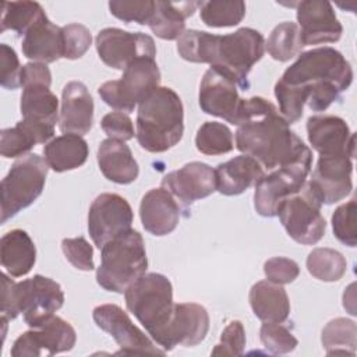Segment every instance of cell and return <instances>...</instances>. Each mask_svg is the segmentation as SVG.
I'll list each match as a JSON object with an SVG mask.
<instances>
[{
	"label": "cell",
	"mask_w": 357,
	"mask_h": 357,
	"mask_svg": "<svg viewBox=\"0 0 357 357\" xmlns=\"http://www.w3.org/2000/svg\"><path fill=\"white\" fill-rule=\"evenodd\" d=\"M236 126V148L268 170L312 159L311 149L262 96L243 99Z\"/></svg>",
	"instance_id": "1"
},
{
	"label": "cell",
	"mask_w": 357,
	"mask_h": 357,
	"mask_svg": "<svg viewBox=\"0 0 357 357\" xmlns=\"http://www.w3.org/2000/svg\"><path fill=\"white\" fill-rule=\"evenodd\" d=\"M177 52L187 61L206 63L222 71L247 91L248 74L265 53V39L252 28H240L227 35L187 29L177 39Z\"/></svg>",
	"instance_id": "2"
},
{
	"label": "cell",
	"mask_w": 357,
	"mask_h": 357,
	"mask_svg": "<svg viewBox=\"0 0 357 357\" xmlns=\"http://www.w3.org/2000/svg\"><path fill=\"white\" fill-rule=\"evenodd\" d=\"M279 81L296 91L312 112H324L349 89L353 68L339 50L324 46L301 52Z\"/></svg>",
	"instance_id": "3"
},
{
	"label": "cell",
	"mask_w": 357,
	"mask_h": 357,
	"mask_svg": "<svg viewBox=\"0 0 357 357\" xmlns=\"http://www.w3.org/2000/svg\"><path fill=\"white\" fill-rule=\"evenodd\" d=\"M184 132V107L180 96L167 86L156 88L138 106L137 141L152 153L166 152Z\"/></svg>",
	"instance_id": "4"
},
{
	"label": "cell",
	"mask_w": 357,
	"mask_h": 357,
	"mask_svg": "<svg viewBox=\"0 0 357 357\" xmlns=\"http://www.w3.org/2000/svg\"><path fill=\"white\" fill-rule=\"evenodd\" d=\"M64 304L61 286L50 278L35 275L22 282H14L1 273V317L15 319L24 315L31 328L43 325Z\"/></svg>",
	"instance_id": "5"
},
{
	"label": "cell",
	"mask_w": 357,
	"mask_h": 357,
	"mask_svg": "<svg viewBox=\"0 0 357 357\" xmlns=\"http://www.w3.org/2000/svg\"><path fill=\"white\" fill-rule=\"evenodd\" d=\"M127 310L162 347L174 311L172 282L162 273H144L124 291Z\"/></svg>",
	"instance_id": "6"
},
{
	"label": "cell",
	"mask_w": 357,
	"mask_h": 357,
	"mask_svg": "<svg viewBox=\"0 0 357 357\" xmlns=\"http://www.w3.org/2000/svg\"><path fill=\"white\" fill-rule=\"evenodd\" d=\"M100 250L96 282L107 291L124 293L148 268L145 241L137 230L130 229L106 243Z\"/></svg>",
	"instance_id": "7"
},
{
	"label": "cell",
	"mask_w": 357,
	"mask_h": 357,
	"mask_svg": "<svg viewBox=\"0 0 357 357\" xmlns=\"http://www.w3.org/2000/svg\"><path fill=\"white\" fill-rule=\"evenodd\" d=\"M49 166L36 153H28L13 163L1 180V223L32 205L42 194Z\"/></svg>",
	"instance_id": "8"
},
{
	"label": "cell",
	"mask_w": 357,
	"mask_h": 357,
	"mask_svg": "<svg viewBox=\"0 0 357 357\" xmlns=\"http://www.w3.org/2000/svg\"><path fill=\"white\" fill-rule=\"evenodd\" d=\"M160 84V71L155 59H139L131 63L120 79L106 81L98 88L102 100L117 112L131 113Z\"/></svg>",
	"instance_id": "9"
},
{
	"label": "cell",
	"mask_w": 357,
	"mask_h": 357,
	"mask_svg": "<svg viewBox=\"0 0 357 357\" xmlns=\"http://www.w3.org/2000/svg\"><path fill=\"white\" fill-rule=\"evenodd\" d=\"M322 204L308 181L294 194L284 198L276 209V216L287 234L300 244H317L325 234L326 222L321 215Z\"/></svg>",
	"instance_id": "10"
},
{
	"label": "cell",
	"mask_w": 357,
	"mask_h": 357,
	"mask_svg": "<svg viewBox=\"0 0 357 357\" xmlns=\"http://www.w3.org/2000/svg\"><path fill=\"white\" fill-rule=\"evenodd\" d=\"M311 165L312 159H305L264 174L255 184L254 191V208L257 213L264 218L276 216L280 202L305 184Z\"/></svg>",
	"instance_id": "11"
},
{
	"label": "cell",
	"mask_w": 357,
	"mask_h": 357,
	"mask_svg": "<svg viewBox=\"0 0 357 357\" xmlns=\"http://www.w3.org/2000/svg\"><path fill=\"white\" fill-rule=\"evenodd\" d=\"M96 52L99 59L114 70H126L139 59H155V40L142 32H127L120 28H105L98 32Z\"/></svg>",
	"instance_id": "12"
},
{
	"label": "cell",
	"mask_w": 357,
	"mask_h": 357,
	"mask_svg": "<svg viewBox=\"0 0 357 357\" xmlns=\"http://www.w3.org/2000/svg\"><path fill=\"white\" fill-rule=\"evenodd\" d=\"M132 220V209L124 197L103 192L89 206L88 231L93 244L100 250L110 240L128 231Z\"/></svg>",
	"instance_id": "13"
},
{
	"label": "cell",
	"mask_w": 357,
	"mask_h": 357,
	"mask_svg": "<svg viewBox=\"0 0 357 357\" xmlns=\"http://www.w3.org/2000/svg\"><path fill=\"white\" fill-rule=\"evenodd\" d=\"M77 342L74 328L63 318L53 315L43 325L21 333L10 354L13 357H40L70 351Z\"/></svg>",
	"instance_id": "14"
},
{
	"label": "cell",
	"mask_w": 357,
	"mask_h": 357,
	"mask_svg": "<svg viewBox=\"0 0 357 357\" xmlns=\"http://www.w3.org/2000/svg\"><path fill=\"white\" fill-rule=\"evenodd\" d=\"M93 321L98 328L109 333L120 346L117 354H165L152 340L132 324L127 312L116 304H102L93 308Z\"/></svg>",
	"instance_id": "15"
},
{
	"label": "cell",
	"mask_w": 357,
	"mask_h": 357,
	"mask_svg": "<svg viewBox=\"0 0 357 357\" xmlns=\"http://www.w3.org/2000/svg\"><path fill=\"white\" fill-rule=\"evenodd\" d=\"M237 84L216 68H208L199 84L198 102L202 112L236 126L243 98Z\"/></svg>",
	"instance_id": "16"
},
{
	"label": "cell",
	"mask_w": 357,
	"mask_h": 357,
	"mask_svg": "<svg viewBox=\"0 0 357 357\" xmlns=\"http://www.w3.org/2000/svg\"><path fill=\"white\" fill-rule=\"evenodd\" d=\"M300 38L304 46L335 43L343 33L335 10L329 1L304 0L296 4Z\"/></svg>",
	"instance_id": "17"
},
{
	"label": "cell",
	"mask_w": 357,
	"mask_h": 357,
	"mask_svg": "<svg viewBox=\"0 0 357 357\" xmlns=\"http://www.w3.org/2000/svg\"><path fill=\"white\" fill-rule=\"evenodd\" d=\"M308 141L319 156H347L356 155V134L350 131L347 123L337 116H311L307 120Z\"/></svg>",
	"instance_id": "18"
},
{
	"label": "cell",
	"mask_w": 357,
	"mask_h": 357,
	"mask_svg": "<svg viewBox=\"0 0 357 357\" xmlns=\"http://www.w3.org/2000/svg\"><path fill=\"white\" fill-rule=\"evenodd\" d=\"M351 172L353 162L347 156H319L308 184L322 205H331L351 192Z\"/></svg>",
	"instance_id": "19"
},
{
	"label": "cell",
	"mask_w": 357,
	"mask_h": 357,
	"mask_svg": "<svg viewBox=\"0 0 357 357\" xmlns=\"http://www.w3.org/2000/svg\"><path fill=\"white\" fill-rule=\"evenodd\" d=\"M208 331L209 315L205 307L197 303H177L166 329L162 350L166 353L174 346H197L206 337Z\"/></svg>",
	"instance_id": "20"
},
{
	"label": "cell",
	"mask_w": 357,
	"mask_h": 357,
	"mask_svg": "<svg viewBox=\"0 0 357 357\" xmlns=\"http://www.w3.org/2000/svg\"><path fill=\"white\" fill-rule=\"evenodd\" d=\"M162 187L184 205L206 198L216 191L215 169L204 162L185 163L162 178Z\"/></svg>",
	"instance_id": "21"
},
{
	"label": "cell",
	"mask_w": 357,
	"mask_h": 357,
	"mask_svg": "<svg viewBox=\"0 0 357 357\" xmlns=\"http://www.w3.org/2000/svg\"><path fill=\"white\" fill-rule=\"evenodd\" d=\"M93 124V99L79 81H70L61 93V110L59 119L60 131L64 134L84 135Z\"/></svg>",
	"instance_id": "22"
},
{
	"label": "cell",
	"mask_w": 357,
	"mask_h": 357,
	"mask_svg": "<svg viewBox=\"0 0 357 357\" xmlns=\"http://www.w3.org/2000/svg\"><path fill=\"white\" fill-rule=\"evenodd\" d=\"M180 205L163 187L149 190L141 199V223L144 229L153 236L162 237L172 233L180 222Z\"/></svg>",
	"instance_id": "23"
},
{
	"label": "cell",
	"mask_w": 357,
	"mask_h": 357,
	"mask_svg": "<svg viewBox=\"0 0 357 357\" xmlns=\"http://www.w3.org/2000/svg\"><path fill=\"white\" fill-rule=\"evenodd\" d=\"M22 53L35 63H54L63 57V33L61 28L53 24L46 13L24 35Z\"/></svg>",
	"instance_id": "24"
},
{
	"label": "cell",
	"mask_w": 357,
	"mask_h": 357,
	"mask_svg": "<svg viewBox=\"0 0 357 357\" xmlns=\"http://www.w3.org/2000/svg\"><path fill=\"white\" fill-rule=\"evenodd\" d=\"M98 165L102 174L113 183L130 184L137 180L139 167L124 141L106 138L98 148Z\"/></svg>",
	"instance_id": "25"
},
{
	"label": "cell",
	"mask_w": 357,
	"mask_h": 357,
	"mask_svg": "<svg viewBox=\"0 0 357 357\" xmlns=\"http://www.w3.org/2000/svg\"><path fill=\"white\" fill-rule=\"evenodd\" d=\"M262 166L248 155L236 156L215 169L216 190L227 197L238 195L255 185L264 176Z\"/></svg>",
	"instance_id": "26"
},
{
	"label": "cell",
	"mask_w": 357,
	"mask_h": 357,
	"mask_svg": "<svg viewBox=\"0 0 357 357\" xmlns=\"http://www.w3.org/2000/svg\"><path fill=\"white\" fill-rule=\"evenodd\" d=\"M0 261L11 278H21L31 272L36 262V248L25 230L14 229L1 237Z\"/></svg>",
	"instance_id": "27"
},
{
	"label": "cell",
	"mask_w": 357,
	"mask_h": 357,
	"mask_svg": "<svg viewBox=\"0 0 357 357\" xmlns=\"http://www.w3.org/2000/svg\"><path fill=\"white\" fill-rule=\"evenodd\" d=\"M250 305L262 322H284L290 314L289 296L282 284L259 280L250 290Z\"/></svg>",
	"instance_id": "28"
},
{
	"label": "cell",
	"mask_w": 357,
	"mask_h": 357,
	"mask_svg": "<svg viewBox=\"0 0 357 357\" xmlns=\"http://www.w3.org/2000/svg\"><path fill=\"white\" fill-rule=\"evenodd\" d=\"M89 155L88 142L78 134H63L53 138L43 148V159L56 173L81 167Z\"/></svg>",
	"instance_id": "29"
},
{
	"label": "cell",
	"mask_w": 357,
	"mask_h": 357,
	"mask_svg": "<svg viewBox=\"0 0 357 357\" xmlns=\"http://www.w3.org/2000/svg\"><path fill=\"white\" fill-rule=\"evenodd\" d=\"M201 1H156L148 26L160 39H178L185 29V20L194 14Z\"/></svg>",
	"instance_id": "30"
},
{
	"label": "cell",
	"mask_w": 357,
	"mask_h": 357,
	"mask_svg": "<svg viewBox=\"0 0 357 357\" xmlns=\"http://www.w3.org/2000/svg\"><path fill=\"white\" fill-rule=\"evenodd\" d=\"M54 135V128L29 123L25 120L18 121L11 128L1 130L0 134V152L3 158H22L36 144H45Z\"/></svg>",
	"instance_id": "31"
},
{
	"label": "cell",
	"mask_w": 357,
	"mask_h": 357,
	"mask_svg": "<svg viewBox=\"0 0 357 357\" xmlns=\"http://www.w3.org/2000/svg\"><path fill=\"white\" fill-rule=\"evenodd\" d=\"M20 109L22 120L47 127L59 121V99L46 85L24 86Z\"/></svg>",
	"instance_id": "32"
},
{
	"label": "cell",
	"mask_w": 357,
	"mask_h": 357,
	"mask_svg": "<svg viewBox=\"0 0 357 357\" xmlns=\"http://www.w3.org/2000/svg\"><path fill=\"white\" fill-rule=\"evenodd\" d=\"M321 340L328 356H354L357 344L356 322L347 318H335L329 321L322 329Z\"/></svg>",
	"instance_id": "33"
},
{
	"label": "cell",
	"mask_w": 357,
	"mask_h": 357,
	"mask_svg": "<svg viewBox=\"0 0 357 357\" xmlns=\"http://www.w3.org/2000/svg\"><path fill=\"white\" fill-rule=\"evenodd\" d=\"M307 269L310 275L322 282H337L343 278L347 269V262L343 254L333 248H314L307 257Z\"/></svg>",
	"instance_id": "34"
},
{
	"label": "cell",
	"mask_w": 357,
	"mask_h": 357,
	"mask_svg": "<svg viewBox=\"0 0 357 357\" xmlns=\"http://www.w3.org/2000/svg\"><path fill=\"white\" fill-rule=\"evenodd\" d=\"M303 47L304 45L300 38L298 26L290 21L276 25L265 43L269 56L278 61H289L298 56Z\"/></svg>",
	"instance_id": "35"
},
{
	"label": "cell",
	"mask_w": 357,
	"mask_h": 357,
	"mask_svg": "<svg viewBox=\"0 0 357 357\" xmlns=\"http://www.w3.org/2000/svg\"><path fill=\"white\" fill-rule=\"evenodd\" d=\"M245 3L241 0L236 1H201L199 17L206 26L225 28L238 25L245 17Z\"/></svg>",
	"instance_id": "36"
},
{
	"label": "cell",
	"mask_w": 357,
	"mask_h": 357,
	"mask_svg": "<svg viewBox=\"0 0 357 357\" xmlns=\"http://www.w3.org/2000/svg\"><path fill=\"white\" fill-rule=\"evenodd\" d=\"M43 13L36 1H6L1 4V32L11 29L18 35H25Z\"/></svg>",
	"instance_id": "37"
},
{
	"label": "cell",
	"mask_w": 357,
	"mask_h": 357,
	"mask_svg": "<svg viewBox=\"0 0 357 357\" xmlns=\"http://www.w3.org/2000/svg\"><path fill=\"white\" fill-rule=\"evenodd\" d=\"M195 146L204 155L227 153L234 148L233 132L223 123L205 121L197 131Z\"/></svg>",
	"instance_id": "38"
},
{
	"label": "cell",
	"mask_w": 357,
	"mask_h": 357,
	"mask_svg": "<svg viewBox=\"0 0 357 357\" xmlns=\"http://www.w3.org/2000/svg\"><path fill=\"white\" fill-rule=\"evenodd\" d=\"M153 0H112L109 1L110 14L123 22H137L148 25L155 13Z\"/></svg>",
	"instance_id": "39"
},
{
	"label": "cell",
	"mask_w": 357,
	"mask_h": 357,
	"mask_svg": "<svg viewBox=\"0 0 357 357\" xmlns=\"http://www.w3.org/2000/svg\"><path fill=\"white\" fill-rule=\"evenodd\" d=\"M259 337L266 350L273 354H286L293 351L298 340L282 322H265L259 329Z\"/></svg>",
	"instance_id": "40"
},
{
	"label": "cell",
	"mask_w": 357,
	"mask_h": 357,
	"mask_svg": "<svg viewBox=\"0 0 357 357\" xmlns=\"http://www.w3.org/2000/svg\"><path fill=\"white\" fill-rule=\"evenodd\" d=\"M356 199H350L346 204L339 205L332 215V229L335 237L347 247H356L357 233H356Z\"/></svg>",
	"instance_id": "41"
},
{
	"label": "cell",
	"mask_w": 357,
	"mask_h": 357,
	"mask_svg": "<svg viewBox=\"0 0 357 357\" xmlns=\"http://www.w3.org/2000/svg\"><path fill=\"white\" fill-rule=\"evenodd\" d=\"M63 57L68 60L81 59L92 43L91 31L82 24H67L61 26Z\"/></svg>",
	"instance_id": "42"
},
{
	"label": "cell",
	"mask_w": 357,
	"mask_h": 357,
	"mask_svg": "<svg viewBox=\"0 0 357 357\" xmlns=\"http://www.w3.org/2000/svg\"><path fill=\"white\" fill-rule=\"evenodd\" d=\"M61 250L67 258V261L79 271H92L95 269L93 262V248L86 241L85 237H74L64 238L61 241Z\"/></svg>",
	"instance_id": "43"
},
{
	"label": "cell",
	"mask_w": 357,
	"mask_h": 357,
	"mask_svg": "<svg viewBox=\"0 0 357 357\" xmlns=\"http://www.w3.org/2000/svg\"><path fill=\"white\" fill-rule=\"evenodd\" d=\"M245 347V331L240 321H231L220 335V343L212 350L213 356H241Z\"/></svg>",
	"instance_id": "44"
},
{
	"label": "cell",
	"mask_w": 357,
	"mask_h": 357,
	"mask_svg": "<svg viewBox=\"0 0 357 357\" xmlns=\"http://www.w3.org/2000/svg\"><path fill=\"white\" fill-rule=\"evenodd\" d=\"M0 84L6 89H17L21 86V66L18 56L13 47L6 43L0 45Z\"/></svg>",
	"instance_id": "45"
},
{
	"label": "cell",
	"mask_w": 357,
	"mask_h": 357,
	"mask_svg": "<svg viewBox=\"0 0 357 357\" xmlns=\"http://www.w3.org/2000/svg\"><path fill=\"white\" fill-rule=\"evenodd\" d=\"M264 273L268 280L278 284H287L297 279L300 266L296 261L284 257H273L264 264Z\"/></svg>",
	"instance_id": "46"
},
{
	"label": "cell",
	"mask_w": 357,
	"mask_h": 357,
	"mask_svg": "<svg viewBox=\"0 0 357 357\" xmlns=\"http://www.w3.org/2000/svg\"><path fill=\"white\" fill-rule=\"evenodd\" d=\"M100 127L109 138L119 141H128L134 138L135 134L132 120L123 112H110L105 114Z\"/></svg>",
	"instance_id": "47"
},
{
	"label": "cell",
	"mask_w": 357,
	"mask_h": 357,
	"mask_svg": "<svg viewBox=\"0 0 357 357\" xmlns=\"http://www.w3.org/2000/svg\"><path fill=\"white\" fill-rule=\"evenodd\" d=\"M52 84V73L43 63H28L21 68V86L28 85H46Z\"/></svg>",
	"instance_id": "48"
}]
</instances>
